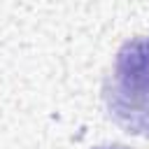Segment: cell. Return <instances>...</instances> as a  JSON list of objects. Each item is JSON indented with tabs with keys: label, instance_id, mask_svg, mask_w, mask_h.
I'll return each instance as SVG.
<instances>
[{
	"label": "cell",
	"instance_id": "1",
	"mask_svg": "<svg viewBox=\"0 0 149 149\" xmlns=\"http://www.w3.org/2000/svg\"><path fill=\"white\" fill-rule=\"evenodd\" d=\"M105 98L109 114L128 133L149 135V35L121 47Z\"/></svg>",
	"mask_w": 149,
	"mask_h": 149
},
{
	"label": "cell",
	"instance_id": "2",
	"mask_svg": "<svg viewBox=\"0 0 149 149\" xmlns=\"http://www.w3.org/2000/svg\"><path fill=\"white\" fill-rule=\"evenodd\" d=\"M98 149H123V147H98Z\"/></svg>",
	"mask_w": 149,
	"mask_h": 149
}]
</instances>
